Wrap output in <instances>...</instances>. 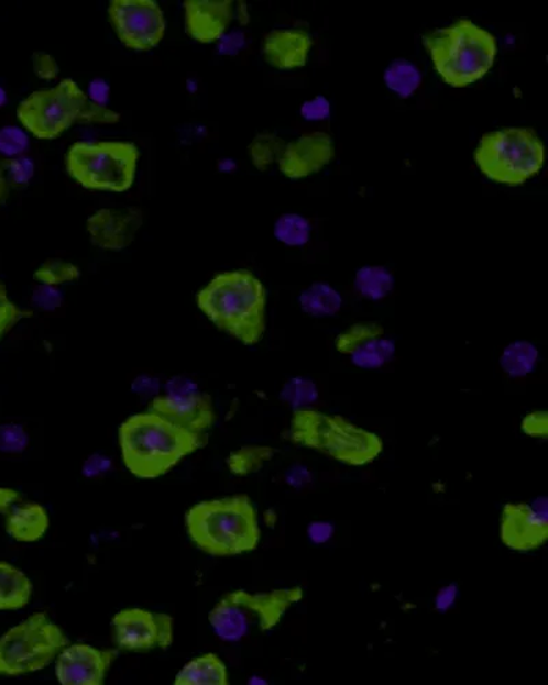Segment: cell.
<instances>
[{
  "label": "cell",
  "instance_id": "6da1fadb",
  "mask_svg": "<svg viewBox=\"0 0 548 685\" xmlns=\"http://www.w3.org/2000/svg\"><path fill=\"white\" fill-rule=\"evenodd\" d=\"M197 305L212 325L244 345L265 336L267 292L253 272L218 273L199 289Z\"/></svg>",
  "mask_w": 548,
  "mask_h": 685
},
{
  "label": "cell",
  "instance_id": "7a4b0ae2",
  "mask_svg": "<svg viewBox=\"0 0 548 685\" xmlns=\"http://www.w3.org/2000/svg\"><path fill=\"white\" fill-rule=\"evenodd\" d=\"M206 443L204 434L173 426L149 410L128 417L119 428L122 461L133 476L143 480L165 476Z\"/></svg>",
  "mask_w": 548,
  "mask_h": 685
},
{
  "label": "cell",
  "instance_id": "3957f363",
  "mask_svg": "<svg viewBox=\"0 0 548 685\" xmlns=\"http://www.w3.org/2000/svg\"><path fill=\"white\" fill-rule=\"evenodd\" d=\"M189 539L212 556H234L256 550L261 542L259 513L249 495L204 500L186 513Z\"/></svg>",
  "mask_w": 548,
  "mask_h": 685
},
{
  "label": "cell",
  "instance_id": "277c9868",
  "mask_svg": "<svg viewBox=\"0 0 548 685\" xmlns=\"http://www.w3.org/2000/svg\"><path fill=\"white\" fill-rule=\"evenodd\" d=\"M17 120L39 141H55L76 124H119V111L89 100L75 80L64 79L53 88L37 89L17 106Z\"/></svg>",
  "mask_w": 548,
  "mask_h": 685
},
{
  "label": "cell",
  "instance_id": "5b68a950",
  "mask_svg": "<svg viewBox=\"0 0 548 685\" xmlns=\"http://www.w3.org/2000/svg\"><path fill=\"white\" fill-rule=\"evenodd\" d=\"M436 74L447 86L467 88L489 74L497 57L494 33L468 19L423 36Z\"/></svg>",
  "mask_w": 548,
  "mask_h": 685
},
{
  "label": "cell",
  "instance_id": "8992f818",
  "mask_svg": "<svg viewBox=\"0 0 548 685\" xmlns=\"http://www.w3.org/2000/svg\"><path fill=\"white\" fill-rule=\"evenodd\" d=\"M287 438L299 448L317 451L352 467L372 464L384 451L382 437L339 415L307 408L294 410Z\"/></svg>",
  "mask_w": 548,
  "mask_h": 685
},
{
  "label": "cell",
  "instance_id": "52a82bcc",
  "mask_svg": "<svg viewBox=\"0 0 548 685\" xmlns=\"http://www.w3.org/2000/svg\"><path fill=\"white\" fill-rule=\"evenodd\" d=\"M299 586L249 593L245 589L222 595L209 612L212 632L228 643H237L251 633H265L282 622L285 612L304 599Z\"/></svg>",
  "mask_w": 548,
  "mask_h": 685
},
{
  "label": "cell",
  "instance_id": "ba28073f",
  "mask_svg": "<svg viewBox=\"0 0 548 685\" xmlns=\"http://www.w3.org/2000/svg\"><path fill=\"white\" fill-rule=\"evenodd\" d=\"M473 159L491 181L517 187L544 169L546 147L530 128H503L481 136Z\"/></svg>",
  "mask_w": 548,
  "mask_h": 685
},
{
  "label": "cell",
  "instance_id": "9c48e42d",
  "mask_svg": "<svg viewBox=\"0 0 548 685\" xmlns=\"http://www.w3.org/2000/svg\"><path fill=\"white\" fill-rule=\"evenodd\" d=\"M140 150L132 142H76L65 154V169L88 191L122 194L135 183Z\"/></svg>",
  "mask_w": 548,
  "mask_h": 685
},
{
  "label": "cell",
  "instance_id": "30bf717a",
  "mask_svg": "<svg viewBox=\"0 0 548 685\" xmlns=\"http://www.w3.org/2000/svg\"><path fill=\"white\" fill-rule=\"evenodd\" d=\"M69 643L64 629L47 612H33L0 637V675L15 677L42 671Z\"/></svg>",
  "mask_w": 548,
  "mask_h": 685
},
{
  "label": "cell",
  "instance_id": "8fae6325",
  "mask_svg": "<svg viewBox=\"0 0 548 685\" xmlns=\"http://www.w3.org/2000/svg\"><path fill=\"white\" fill-rule=\"evenodd\" d=\"M108 15L119 41L133 52H150L164 41L166 20L156 0H111Z\"/></svg>",
  "mask_w": 548,
  "mask_h": 685
},
{
  "label": "cell",
  "instance_id": "7c38bea8",
  "mask_svg": "<svg viewBox=\"0 0 548 685\" xmlns=\"http://www.w3.org/2000/svg\"><path fill=\"white\" fill-rule=\"evenodd\" d=\"M117 649L128 653H147L155 649L166 650L175 640V620L165 612L130 607L111 620Z\"/></svg>",
  "mask_w": 548,
  "mask_h": 685
},
{
  "label": "cell",
  "instance_id": "4fadbf2b",
  "mask_svg": "<svg viewBox=\"0 0 548 685\" xmlns=\"http://www.w3.org/2000/svg\"><path fill=\"white\" fill-rule=\"evenodd\" d=\"M501 540L507 549L528 553L548 540V500L506 504L501 516Z\"/></svg>",
  "mask_w": 548,
  "mask_h": 685
},
{
  "label": "cell",
  "instance_id": "5bb4252c",
  "mask_svg": "<svg viewBox=\"0 0 548 685\" xmlns=\"http://www.w3.org/2000/svg\"><path fill=\"white\" fill-rule=\"evenodd\" d=\"M117 656V649L69 643L55 659V676L61 685H103Z\"/></svg>",
  "mask_w": 548,
  "mask_h": 685
},
{
  "label": "cell",
  "instance_id": "9a60e30c",
  "mask_svg": "<svg viewBox=\"0 0 548 685\" xmlns=\"http://www.w3.org/2000/svg\"><path fill=\"white\" fill-rule=\"evenodd\" d=\"M144 224L143 210L136 206L99 209L86 222L89 241L106 252H122L131 246Z\"/></svg>",
  "mask_w": 548,
  "mask_h": 685
},
{
  "label": "cell",
  "instance_id": "2e32d148",
  "mask_svg": "<svg viewBox=\"0 0 548 685\" xmlns=\"http://www.w3.org/2000/svg\"><path fill=\"white\" fill-rule=\"evenodd\" d=\"M337 148L331 135L326 132H310L296 141L285 143L278 170L289 180H304L317 175L332 163Z\"/></svg>",
  "mask_w": 548,
  "mask_h": 685
},
{
  "label": "cell",
  "instance_id": "e0dca14e",
  "mask_svg": "<svg viewBox=\"0 0 548 685\" xmlns=\"http://www.w3.org/2000/svg\"><path fill=\"white\" fill-rule=\"evenodd\" d=\"M147 410L164 417L173 426L204 437L217 421L212 398L200 391L188 395H156L151 399Z\"/></svg>",
  "mask_w": 548,
  "mask_h": 685
},
{
  "label": "cell",
  "instance_id": "ac0fdd59",
  "mask_svg": "<svg viewBox=\"0 0 548 685\" xmlns=\"http://www.w3.org/2000/svg\"><path fill=\"white\" fill-rule=\"evenodd\" d=\"M0 516L6 532L17 542L32 543L48 531L50 517L41 504L28 500L13 488L0 487Z\"/></svg>",
  "mask_w": 548,
  "mask_h": 685
},
{
  "label": "cell",
  "instance_id": "d6986e66",
  "mask_svg": "<svg viewBox=\"0 0 548 685\" xmlns=\"http://www.w3.org/2000/svg\"><path fill=\"white\" fill-rule=\"evenodd\" d=\"M184 26L193 41L217 43L227 35L234 16L233 0H184Z\"/></svg>",
  "mask_w": 548,
  "mask_h": 685
},
{
  "label": "cell",
  "instance_id": "ffe728a7",
  "mask_svg": "<svg viewBox=\"0 0 548 685\" xmlns=\"http://www.w3.org/2000/svg\"><path fill=\"white\" fill-rule=\"evenodd\" d=\"M313 38L304 30H273L262 38L261 53L265 63L277 70L305 68L309 63Z\"/></svg>",
  "mask_w": 548,
  "mask_h": 685
},
{
  "label": "cell",
  "instance_id": "44dd1931",
  "mask_svg": "<svg viewBox=\"0 0 548 685\" xmlns=\"http://www.w3.org/2000/svg\"><path fill=\"white\" fill-rule=\"evenodd\" d=\"M228 667L215 653L197 656L182 667L175 685H228Z\"/></svg>",
  "mask_w": 548,
  "mask_h": 685
},
{
  "label": "cell",
  "instance_id": "7402d4cb",
  "mask_svg": "<svg viewBox=\"0 0 548 685\" xmlns=\"http://www.w3.org/2000/svg\"><path fill=\"white\" fill-rule=\"evenodd\" d=\"M33 593L32 582L24 572L0 561V611L24 609Z\"/></svg>",
  "mask_w": 548,
  "mask_h": 685
},
{
  "label": "cell",
  "instance_id": "603a6c76",
  "mask_svg": "<svg viewBox=\"0 0 548 685\" xmlns=\"http://www.w3.org/2000/svg\"><path fill=\"white\" fill-rule=\"evenodd\" d=\"M300 309L311 317H333L342 310V295L328 283H315L299 297Z\"/></svg>",
  "mask_w": 548,
  "mask_h": 685
},
{
  "label": "cell",
  "instance_id": "cb8c5ba5",
  "mask_svg": "<svg viewBox=\"0 0 548 685\" xmlns=\"http://www.w3.org/2000/svg\"><path fill=\"white\" fill-rule=\"evenodd\" d=\"M354 287L360 297L377 302L394 291L395 277L385 266L368 265L358 269Z\"/></svg>",
  "mask_w": 548,
  "mask_h": 685
},
{
  "label": "cell",
  "instance_id": "d4e9b609",
  "mask_svg": "<svg viewBox=\"0 0 548 685\" xmlns=\"http://www.w3.org/2000/svg\"><path fill=\"white\" fill-rule=\"evenodd\" d=\"M539 354V349L533 342H512L502 351L500 358L502 371L512 378L527 377L536 369Z\"/></svg>",
  "mask_w": 548,
  "mask_h": 685
},
{
  "label": "cell",
  "instance_id": "484cf974",
  "mask_svg": "<svg viewBox=\"0 0 548 685\" xmlns=\"http://www.w3.org/2000/svg\"><path fill=\"white\" fill-rule=\"evenodd\" d=\"M276 455V450L271 445H243L228 455L227 465L229 472L238 477H245L259 473L267 462Z\"/></svg>",
  "mask_w": 548,
  "mask_h": 685
},
{
  "label": "cell",
  "instance_id": "4316f807",
  "mask_svg": "<svg viewBox=\"0 0 548 685\" xmlns=\"http://www.w3.org/2000/svg\"><path fill=\"white\" fill-rule=\"evenodd\" d=\"M395 354V342L383 335L358 347L350 355V360L351 364L360 369L376 371L393 361Z\"/></svg>",
  "mask_w": 548,
  "mask_h": 685
},
{
  "label": "cell",
  "instance_id": "83f0119b",
  "mask_svg": "<svg viewBox=\"0 0 548 685\" xmlns=\"http://www.w3.org/2000/svg\"><path fill=\"white\" fill-rule=\"evenodd\" d=\"M385 86L401 98H410L421 86V71L407 59H396L384 71Z\"/></svg>",
  "mask_w": 548,
  "mask_h": 685
},
{
  "label": "cell",
  "instance_id": "f1b7e54d",
  "mask_svg": "<svg viewBox=\"0 0 548 685\" xmlns=\"http://www.w3.org/2000/svg\"><path fill=\"white\" fill-rule=\"evenodd\" d=\"M311 222L296 213H285L274 222V237L287 247H304L310 242Z\"/></svg>",
  "mask_w": 548,
  "mask_h": 685
},
{
  "label": "cell",
  "instance_id": "f546056e",
  "mask_svg": "<svg viewBox=\"0 0 548 685\" xmlns=\"http://www.w3.org/2000/svg\"><path fill=\"white\" fill-rule=\"evenodd\" d=\"M285 142L271 132L259 133L249 144L248 153L251 164L260 172H266L278 163L284 152Z\"/></svg>",
  "mask_w": 548,
  "mask_h": 685
},
{
  "label": "cell",
  "instance_id": "4dcf8cb0",
  "mask_svg": "<svg viewBox=\"0 0 548 685\" xmlns=\"http://www.w3.org/2000/svg\"><path fill=\"white\" fill-rule=\"evenodd\" d=\"M383 335L385 330L379 322H355L335 338L333 345L339 354L350 356L361 345Z\"/></svg>",
  "mask_w": 548,
  "mask_h": 685
},
{
  "label": "cell",
  "instance_id": "1f68e13d",
  "mask_svg": "<svg viewBox=\"0 0 548 685\" xmlns=\"http://www.w3.org/2000/svg\"><path fill=\"white\" fill-rule=\"evenodd\" d=\"M81 270L69 261L53 258L43 262L33 273V280L42 286L59 287L63 284L80 280Z\"/></svg>",
  "mask_w": 548,
  "mask_h": 685
},
{
  "label": "cell",
  "instance_id": "d6a6232c",
  "mask_svg": "<svg viewBox=\"0 0 548 685\" xmlns=\"http://www.w3.org/2000/svg\"><path fill=\"white\" fill-rule=\"evenodd\" d=\"M318 388L315 383L305 377H294L284 384L282 399L293 406L294 410L310 408L318 399Z\"/></svg>",
  "mask_w": 548,
  "mask_h": 685
},
{
  "label": "cell",
  "instance_id": "836d02e7",
  "mask_svg": "<svg viewBox=\"0 0 548 685\" xmlns=\"http://www.w3.org/2000/svg\"><path fill=\"white\" fill-rule=\"evenodd\" d=\"M32 317L33 310L22 309L14 303L9 297L8 287L0 281V342L21 321L30 320Z\"/></svg>",
  "mask_w": 548,
  "mask_h": 685
},
{
  "label": "cell",
  "instance_id": "e575fe53",
  "mask_svg": "<svg viewBox=\"0 0 548 685\" xmlns=\"http://www.w3.org/2000/svg\"><path fill=\"white\" fill-rule=\"evenodd\" d=\"M11 189H25L35 176V163L26 155L0 161Z\"/></svg>",
  "mask_w": 548,
  "mask_h": 685
},
{
  "label": "cell",
  "instance_id": "d590c367",
  "mask_svg": "<svg viewBox=\"0 0 548 685\" xmlns=\"http://www.w3.org/2000/svg\"><path fill=\"white\" fill-rule=\"evenodd\" d=\"M26 131L19 126L0 128V154L6 158H15L25 155L30 148V137Z\"/></svg>",
  "mask_w": 548,
  "mask_h": 685
},
{
  "label": "cell",
  "instance_id": "8d00e7d4",
  "mask_svg": "<svg viewBox=\"0 0 548 685\" xmlns=\"http://www.w3.org/2000/svg\"><path fill=\"white\" fill-rule=\"evenodd\" d=\"M30 445V434L20 424L0 426V453L20 454Z\"/></svg>",
  "mask_w": 548,
  "mask_h": 685
},
{
  "label": "cell",
  "instance_id": "74e56055",
  "mask_svg": "<svg viewBox=\"0 0 548 685\" xmlns=\"http://www.w3.org/2000/svg\"><path fill=\"white\" fill-rule=\"evenodd\" d=\"M32 302L42 311H55L64 305V294L57 287L42 286L39 284L32 295Z\"/></svg>",
  "mask_w": 548,
  "mask_h": 685
},
{
  "label": "cell",
  "instance_id": "f35d334b",
  "mask_svg": "<svg viewBox=\"0 0 548 685\" xmlns=\"http://www.w3.org/2000/svg\"><path fill=\"white\" fill-rule=\"evenodd\" d=\"M33 74L37 79L44 81L57 80L59 77V65L52 54L36 52L32 55Z\"/></svg>",
  "mask_w": 548,
  "mask_h": 685
},
{
  "label": "cell",
  "instance_id": "ab89813d",
  "mask_svg": "<svg viewBox=\"0 0 548 685\" xmlns=\"http://www.w3.org/2000/svg\"><path fill=\"white\" fill-rule=\"evenodd\" d=\"M522 431L529 438H548V413L546 410L530 411L522 420Z\"/></svg>",
  "mask_w": 548,
  "mask_h": 685
},
{
  "label": "cell",
  "instance_id": "60d3db41",
  "mask_svg": "<svg viewBox=\"0 0 548 685\" xmlns=\"http://www.w3.org/2000/svg\"><path fill=\"white\" fill-rule=\"evenodd\" d=\"M329 114H331V104L324 97L306 100L304 106H302V115L306 120H324Z\"/></svg>",
  "mask_w": 548,
  "mask_h": 685
},
{
  "label": "cell",
  "instance_id": "b9f144b4",
  "mask_svg": "<svg viewBox=\"0 0 548 685\" xmlns=\"http://www.w3.org/2000/svg\"><path fill=\"white\" fill-rule=\"evenodd\" d=\"M218 43V53L221 55H237L244 46L242 32H231L223 35Z\"/></svg>",
  "mask_w": 548,
  "mask_h": 685
},
{
  "label": "cell",
  "instance_id": "7bdbcfd3",
  "mask_svg": "<svg viewBox=\"0 0 548 685\" xmlns=\"http://www.w3.org/2000/svg\"><path fill=\"white\" fill-rule=\"evenodd\" d=\"M458 593L460 589H458L457 584H449V586L439 589L435 598V609L440 612L449 611L456 604Z\"/></svg>",
  "mask_w": 548,
  "mask_h": 685
},
{
  "label": "cell",
  "instance_id": "ee69618b",
  "mask_svg": "<svg viewBox=\"0 0 548 685\" xmlns=\"http://www.w3.org/2000/svg\"><path fill=\"white\" fill-rule=\"evenodd\" d=\"M110 467V461L106 456L100 454H94L89 456L86 464L83 466L84 476L98 477L102 473L108 472Z\"/></svg>",
  "mask_w": 548,
  "mask_h": 685
},
{
  "label": "cell",
  "instance_id": "f6af8a7d",
  "mask_svg": "<svg viewBox=\"0 0 548 685\" xmlns=\"http://www.w3.org/2000/svg\"><path fill=\"white\" fill-rule=\"evenodd\" d=\"M307 533H309V538L313 543L324 544L327 543L328 540L332 539L333 527L332 523L329 522L316 521L310 523L309 531H307Z\"/></svg>",
  "mask_w": 548,
  "mask_h": 685
},
{
  "label": "cell",
  "instance_id": "bcb514c9",
  "mask_svg": "<svg viewBox=\"0 0 548 685\" xmlns=\"http://www.w3.org/2000/svg\"><path fill=\"white\" fill-rule=\"evenodd\" d=\"M88 98L92 102L108 106L110 99V86L102 79L91 81L88 87Z\"/></svg>",
  "mask_w": 548,
  "mask_h": 685
},
{
  "label": "cell",
  "instance_id": "7dc6e473",
  "mask_svg": "<svg viewBox=\"0 0 548 685\" xmlns=\"http://www.w3.org/2000/svg\"><path fill=\"white\" fill-rule=\"evenodd\" d=\"M197 391V384L186 377H175L166 384V395H188Z\"/></svg>",
  "mask_w": 548,
  "mask_h": 685
},
{
  "label": "cell",
  "instance_id": "c3c4849f",
  "mask_svg": "<svg viewBox=\"0 0 548 685\" xmlns=\"http://www.w3.org/2000/svg\"><path fill=\"white\" fill-rule=\"evenodd\" d=\"M132 389L138 395H143V397L155 398L160 389V383L153 377H138L135 383L132 384Z\"/></svg>",
  "mask_w": 548,
  "mask_h": 685
},
{
  "label": "cell",
  "instance_id": "681fc988",
  "mask_svg": "<svg viewBox=\"0 0 548 685\" xmlns=\"http://www.w3.org/2000/svg\"><path fill=\"white\" fill-rule=\"evenodd\" d=\"M10 191L11 188L9 186L8 178H6L3 166L0 164V208L8 202Z\"/></svg>",
  "mask_w": 548,
  "mask_h": 685
},
{
  "label": "cell",
  "instance_id": "f907efd6",
  "mask_svg": "<svg viewBox=\"0 0 548 685\" xmlns=\"http://www.w3.org/2000/svg\"><path fill=\"white\" fill-rule=\"evenodd\" d=\"M8 102V93H6L4 88L0 86V108Z\"/></svg>",
  "mask_w": 548,
  "mask_h": 685
}]
</instances>
